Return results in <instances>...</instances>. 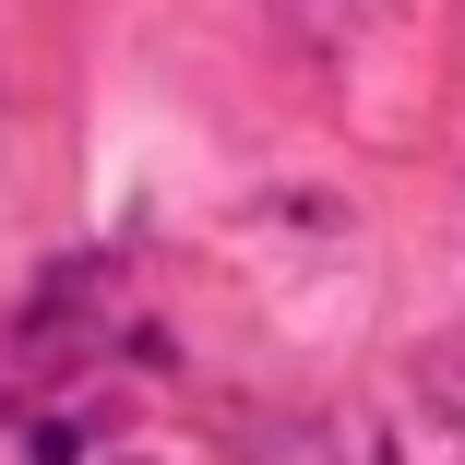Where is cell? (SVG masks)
Segmentation results:
<instances>
[{"mask_svg": "<svg viewBox=\"0 0 465 465\" xmlns=\"http://www.w3.org/2000/svg\"><path fill=\"white\" fill-rule=\"evenodd\" d=\"M25 465H72V430H60V418H48V430H36V441H25Z\"/></svg>", "mask_w": 465, "mask_h": 465, "instance_id": "6da1fadb", "label": "cell"}]
</instances>
